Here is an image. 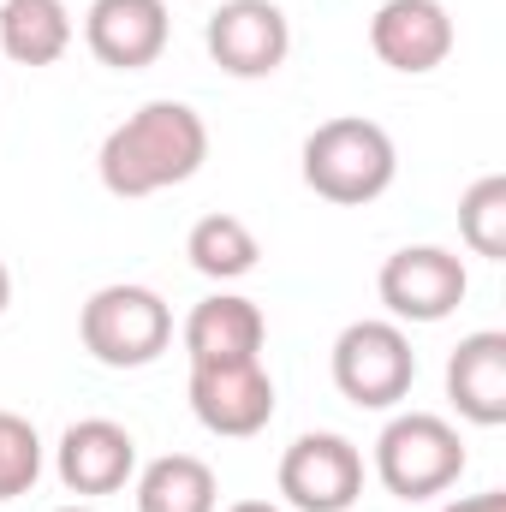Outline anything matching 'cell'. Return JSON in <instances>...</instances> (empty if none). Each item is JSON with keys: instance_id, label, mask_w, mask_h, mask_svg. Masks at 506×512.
Masks as SVG:
<instances>
[{"instance_id": "6da1fadb", "label": "cell", "mask_w": 506, "mask_h": 512, "mask_svg": "<svg viewBox=\"0 0 506 512\" xmlns=\"http://www.w3.org/2000/svg\"><path fill=\"white\" fill-rule=\"evenodd\" d=\"M209 161V126L191 102H143L137 114H126L120 126L102 137V155H96V173L114 197H155V191H173L185 179H197Z\"/></svg>"}, {"instance_id": "3957f363", "label": "cell", "mask_w": 506, "mask_h": 512, "mask_svg": "<svg viewBox=\"0 0 506 512\" xmlns=\"http://www.w3.org/2000/svg\"><path fill=\"white\" fill-rule=\"evenodd\" d=\"M78 340L102 370H143L173 346V310L155 286L114 280L84 298L78 310Z\"/></svg>"}, {"instance_id": "5bb4252c", "label": "cell", "mask_w": 506, "mask_h": 512, "mask_svg": "<svg viewBox=\"0 0 506 512\" xmlns=\"http://www.w3.org/2000/svg\"><path fill=\"white\" fill-rule=\"evenodd\" d=\"M447 399L477 429H501L506 423V334L501 328H477V334H465L453 346V358H447Z\"/></svg>"}, {"instance_id": "4fadbf2b", "label": "cell", "mask_w": 506, "mask_h": 512, "mask_svg": "<svg viewBox=\"0 0 506 512\" xmlns=\"http://www.w3.org/2000/svg\"><path fill=\"white\" fill-rule=\"evenodd\" d=\"M179 340H185V358H191V364H239V358H262L268 316L256 310V298H245V292H209L203 304H191Z\"/></svg>"}, {"instance_id": "2e32d148", "label": "cell", "mask_w": 506, "mask_h": 512, "mask_svg": "<svg viewBox=\"0 0 506 512\" xmlns=\"http://www.w3.org/2000/svg\"><path fill=\"white\" fill-rule=\"evenodd\" d=\"M221 483L197 453H161L137 471V512H215Z\"/></svg>"}, {"instance_id": "9c48e42d", "label": "cell", "mask_w": 506, "mask_h": 512, "mask_svg": "<svg viewBox=\"0 0 506 512\" xmlns=\"http://www.w3.org/2000/svg\"><path fill=\"white\" fill-rule=\"evenodd\" d=\"M191 411L221 441H251L274 423V376L262 358L239 364H191Z\"/></svg>"}, {"instance_id": "30bf717a", "label": "cell", "mask_w": 506, "mask_h": 512, "mask_svg": "<svg viewBox=\"0 0 506 512\" xmlns=\"http://www.w3.org/2000/svg\"><path fill=\"white\" fill-rule=\"evenodd\" d=\"M54 471L66 483V495H120L137 477V441L126 423L114 417H78L66 423L60 447H54Z\"/></svg>"}, {"instance_id": "44dd1931", "label": "cell", "mask_w": 506, "mask_h": 512, "mask_svg": "<svg viewBox=\"0 0 506 512\" xmlns=\"http://www.w3.org/2000/svg\"><path fill=\"white\" fill-rule=\"evenodd\" d=\"M227 512H286V507H274V501H233Z\"/></svg>"}, {"instance_id": "7402d4cb", "label": "cell", "mask_w": 506, "mask_h": 512, "mask_svg": "<svg viewBox=\"0 0 506 512\" xmlns=\"http://www.w3.org/2000/svg\"><path fill=\"white\" fill-rule=\"evenodd\" d=\"M6 304H12V268L0 262V316H6Z\"/></svg>"}, {"instance_id": "d6986e66", "label": "cell", "mask_w": 506, "mask_h": 512, "mask_svg": "<svg viewBox=\"0 0 506 512\" xmlns=\"http://www.w3.org/2000/svg\"><path fill=\"white\" fill-rule=\"evenodd\" d=\"M42 453H48V447H42L36 423L18 417V411H0V501H18V495L36 489Z\"/></svg>"}, {"instance_id": "e0dca14e", "label": "cell", "mask_w": 506, "mask_h": 512, "mask_svg": "<svg viewBox=\"0 0 506 512\" xmlns=\"http://www.w3.org/2000/svg\"><path fill=\"white\" fill-rule=\"evenodd\" d=\"M185 256H191V268L203 274V280H245L256 268V233L239 221V215H227V209H215V215H203L197 227H191V239H185Z\"/></svg>"}, {"instance_id": "ffe728a7", "label": "cell", "mask_w": 506, "mask_h": 512, "mask_svg": "<svg viewBox=\"0 0 506 512\" xmlns=\"http://www.w3.org/2000/svg\"><path fill=\"white\" fill-rule=\"evenodd\" d=\"M441 512H506V489H483V495H459Z\"/></svg>"}, {"instance_id": "52a82bcc", "label": "cell", "mask_w": 506, "mask_h": 512, "mask_svg": "<svg viewBox=\"0 0 506 512\" xmlns=\"http://www.w3.org/2000/svg\"><path fill=\"white\" fill-rule=\"evenodd\" d=\"M280 495L292 512H352L364 495V453L334 429H310L280 453Z\"/></svg>"}, {"instance_id": "8fae6325", "label": "cell", "mask_w": 506, "mask_h": 512, "mask_svg": "<svg viewBox=\"0 0 506 512\" xmlns=\"http://www.w3.org/2000/svg\"><path fill=\"white\" fill-rule=\"evenodd\" d=\"M370 48L387 72L423 78L453 54V12L441 0H381L370 18Z\"/></svg>"}, {"instance_id": "8992f818", "label": "cell", "mask_w": 506, "mask_h": 512, "mask_svg": "<svg viewBox=\"0 0 506 512\" xmlns=\"http://www.w3.org/2000/svg\"><path fill=\"white\" fill-rule=\"evenodd\" d=\"M376 292L381 304H387V322H447L459 304H465V292H471V274H465V262L447 251V245H405V251H393L381 262L376 274Z\"/></svg>"}, {"instance_id": "7a4b0ae2", "label": "cell", "mask_w": 506, "mask_h": 512, "mask_svg": "<svg viewBox=\"0 0 506 512\" xmlns=\"http://www.w3.org/2000/svg\"><path fill=\"white\" fill-rule=\"evenodd\" d=\"M298 173L322 203L364 209V203L387 197V185L399 179V149H393L387 126L364 120V114H340V120H322L304 137Z\"/></svg>"}, {"instance_id": "ac0fdd59", "label": "cell", "mask_w": 506, "mask_h": 512, "mask_svg": "<svg viewBox=\"0 0 506 512\" xmlns=\"http://www.w3.org/2000/svg\"><path fill=\"white\" fill-rule=\"evenodd\" d=\"M459 239L471 245V256L506 262V173H483L459 197Z\"/></svg>"}, {"instance_id": "9a60e30c", "label": "cell", "mask_w": 506, "mask_h": 512, "mask_svg": "<svg viewBox=\"0 0 506 512\" xmlns=\"http://www.w3.org/2000/svg\"><path fill=\"white\" fill-rule=\"evenodd\" d=\"M72 48L66 0H0V54L12 66H54Z\"/></svg>"}, {"instance_id": "277c9868", "label": "cell", "mask_w": 506, "mask_h": 512, "mask_svg": "<svg viewBox=\"0 0 506 512\" xmlns=\"http://www.w3.org/2000/svg\"><path fill=\"white\" fill-rule=\"evenodd\" d=\"M376 477L393 501H435L465 477V441L435 411H399L376 435Z\"/></svg>"}, {"instance_id": "7c38bea8", "label": "cell", "mask_w": 506, "mask_h": 512, "mask_svg": "<svg viewBox=\"0 0 506 512\" xmlns=\"http://www.w3.org/2000/svg\"><path fill=\"white\" fill-rule=\"evenodd\" d=\"M167 36H173L167 0H90V12H84V42L114 72L155 66L167 54Z\"/></svg>"}, {"instance_id": "603a6c76", "label": "cell", "mask_w": 506, "mask_h": 512, "mask_svg": "<svg viewBox=\"0 0 506 512\" xmlns=\"http://www.w3.org/2000/svg\"><path fill=\"white\" fill-rule=\"evenodd\" d=\"M54 512H96V507H54Z\"/></svg>"}, {"instance_id": "5b68a950", "label": "cell", "mask_w": 506, "mask_h": 512, "mask_svg": "<svg viewBox=\"0 0 506 512\" xmlns=\"http://www.w3.org/2000/svg\"><path fill=\"white\" fill-rule=\"evenodd\" d=\"M417 382V352L411 334L387 316H364L352 328H340L334 340V387L340 399H352L358 411H393Z\"/></svg>"}, {"instance_id": "ba28073f", "label": "cell", "mask_w": 506, "mask_h": 512, "mask_svg": "<svg viewBox=\"0 0 506 512\" xmlns=\"http://www.w3.org/2000/svg\"><path fill=\"white\" fill-rule=\"evenodd\" d=\"M203 48L227 78H274L292 54V18L274 0H221L203 24Z\"/></svg>"}]
</instances>
